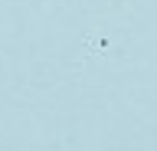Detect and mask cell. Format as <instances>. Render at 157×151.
I'll return each mask as SVG.
<instances>
[{
	"mask_svg": "<svg viewBox=\"0 0 157 151\" xmlns=\"http://www.w3.org/2000/svg\"><path fill=\"white\" fill-rule=\"evenodd\" d=\"M82 50H85V53H98V56H105V53L111 50V40H108V36H85V40H82Z\"/></svg>",
	"mask_w": 157,
	"mask_h": 151,
	"instance_id": "6da1fadb",
	"label": "cell"
}]
</instances>
